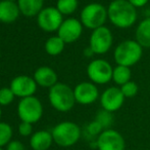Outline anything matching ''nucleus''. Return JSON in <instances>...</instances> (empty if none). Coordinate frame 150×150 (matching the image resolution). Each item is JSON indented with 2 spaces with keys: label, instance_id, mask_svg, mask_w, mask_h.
Wrapping results in <instances>:
<instances>
[{
  "label": "nucleus",
  "instance_id": "nucleus-26",
  "mask_svg": "<svg viewBox=\"0 0 150 150\" xmlns=\"http://www.w3.org/2000/svg\"><path fill=\"white\" fill-rule=\"evenodd\" d=\"M120 90H122V93L124 94V96L126 99L127 98L128 99L134 98V97L138 94L139 86L136 82L133 81V80H131V81L127 82L126 84H124V85L120 86Z\"/></svg>",
  "mask_w": 150,
  "mask_h": 150
},
{
  "label": "nucleus",
  "instance_id": "nucleus-4",
  "mask_svg": "<svg viewBox=\"0 0 150 150\" xmlns=\"http://www.w3.org/2000/svg\"><path fill=\"white\" fill-rule=\"evenodd\" d=\"M51 134L53 137V142L56 145L63 148H67L79 142L83 132L79 124L67 120L56 124L51 130Z\"/></svg>",
  "mask_w": 150,
  "mask_h": 150
},
{
  "label": "nucleus",
  "instance_id": "nucleus-32",
  "mask_svg": "<svg viewBox=\"0 0 150 150\" xmlns=\"http://www.w3.org/2000/svg\"><path fill=\"white\" fill-rule=\"evenodd\" d=\"M1 115H2V108H1V106H0V118H1Z\"/></svg>",
  "mask_w": 150,
  "mask_h": 150
},
{
  "label": "nucleus",
  "instance_id": "nucleus-15",
  "mask_svg": "<svg viewBox=\"0 0 150 150\" xmlns=\"http://www.w3.org/2000/svg\"><path fill=\"white\" fill-rule=\"evenodd\" d=\"M33 78L38 85L46 88H52L58 82L57 73L48 66H42L36 69Z\"/></svg>",
  "mask_w": 150,
  "mask_h": 150
},
{
  "label": "nucleus",
  "instance_id": "nucleus-23",
  "mask_svg": "<svg viewBox=\"0 0 150 150\" xmlns=\"http://www.w3.org/2000/svg\"><path fill=\"white\" fill-rule=\"evenodd\" d=\"M56 8L59 10L62 16H71L79 7V1L78 0H57L56 2Z\"/></svg>",
  "mask_w": 150,
  "mask_h": 150
},
{
  "label": "nucleus",
  "instance_id": "nucleus-19",
  "mask_svg": "<svg viewBox=\"0 0 150 150\" xmlns=\"http://www.w3.org/2000/svg\"><path fill=\"white\" fill-rule=\"evenodd\" d=\"M135 40L143 48H150V17L143 19L135 30Z\"/></svg>",
  "mask_w": 150,
  "mask_h": 150
},
{
  "label": "nucleus",
  "instance_id": "nucleus-17",
  "mask_svg": "<svg viewBox=\"0 0 150 150\" xmlns=\"http://www.w3.org/2000/svg\"><path fill=\"white\" fill-rule=\"evenodd\" d=\"M53 142L51 132L45 130L33 133L30 138V146L33 150H48Z\"/></svg>",
  "mask_w": 150,
  "mask_h": 150
},
{
  "label": "nucleus",
  "instance_id": "nucleus-16",
  "mask_svg": "<svg viewBox=\"0 0 150 150\" xmlns=\"http://www.w3.org/2000/svg\"><path fill=\"white\" fill-rule=\"evenodd\" d=\"M21 14V10L16 2L1 0L0 1V22L11 24L16 22Z\"/></svg>",
  "mask_w": 150,
  "mask_h": 150
},
{
  "label": "nucleus",
  "instance_id": "nucleus-10",
  "mask_svg": "<svg viewBox=\"0 0 150 150\" xmlns=\"http://www.w3.org/2000/svg\"><path fill=\"white\" fill-rule=\"evenodd\" d=\"M125 100L126 98L120 90V86H109L105 88L101 93L100 98H99L101 108L111 113H115L120 110L124 105Z\"/></svg>",
  "mask_w": 150,
  "mask_h": 150
},
{
  "label": "nucleus",
  "instance_id": "nucleus-13",
  "mask_svg": "<svg viewBox=\"0 0 150 150\" xmlns=\"http://www.w3.org/2000/svg\"><path fill=\"white\" fill-rule=\"evenodd\" d=\"M83 24L81 21L76 18H67L63 20L57 31V35L59 36L65 44L74 43L78 41L83 34Z\"/></svg>",
  "mask_w": 150,
  "mask_h": 150
},
{
  "label": "nucleus",
  "instance_id": "nucleus-31",
  "mask_svg": "<svg viewBox=\"0 0 150 150\" xmlns=\"http://www.w3.org/2000/svg\"><path fill=\"white\" fill-rule=\"evenodd\" d=\"M83 55L86 57V58H92L93 56H94V52H93V50H91V47L89 45L87 46L86 48H84V50H83Z\"/></svg>",
  "mask_w": 150,
  "mask_h": 150
},
{
  "label": "nucleus",
  "instance_id": "nucleus-18",
  "mask_svg": "<svg viewBox=\"0 0 150 150\" xmlns=\"http://www.w3.org/2000/svg\"><path fill=\"white\" fill-rule=\"evenodd\" d=\"M21 14L26 18H34L43 9L44 0H18Z\"/></svg>",
  "mask_w": 150,
  "mask_h": 150
},
{
  "label": "nucleus",
  "instance_id": "nucleus-1",
  "mask_svg": "<svg viewBox=\"0 0 150 150\" xmlns=\"http://www.w3.org/2000/svg\"><path fill=\"white\" fill-rule=\"evenodd\" d=\"M108 21L119 29H129L136 24L138 11L128 0H112L107 6Z\"/></svg>",
  "mask_w": 150,
  "mask_h": 150
},
{
  "label": "nucleus",
  "instance_id": "nucleus-5",
  "mask_svg": "<svg viewBox=\"0 0 150 150\" xmlns=\"http://www.w3.org/2000/svg\"><path fill=\"white\" fill-rule=\"evenodd\" d=\"M108 20L107 7L99 2H91L82 8L80 14V21L83 26L90 30H95L105 26Z\"/></svg>",
  "mask_w": 150,
  "mask_h": 150
},
{
  "label": "nucleus",
  "instance_id": "nucleus-3",
  "mask_svg": "<svg viewBox=\"0 0 150 150\" xmlns=\"http://www.w3.org/2000/svg\"><path fill=\"white\" fill-rule=\"evenodd\" d=\"M48 100L52 108L58 112H69L77 103L74 88L62 82H57L55 85L49 88Z\"/></svg>",
  "mask_w": 150,
  "mask_h": 150
},
{
  "label": "nucleus",
  "instance_id": "nucleus-8",
  "mask_svg": "<svg viewBox=\"0 0 150 150\" xmlns=\"http://www.w3.org/2000/svg\"><path fill=\"white\" fill-rule=\"evenodd\" d=\"M113 44V35L106 26L93 30L90 34L89 46L95 55H105L110 50Z\"/></svg>",
  "mask_w": 150,
  "mask_h": 150
},
{
  "label": "nucleus",
  "instance_id": "nucleus-25",
  "mask_svg": "<svg viewBox=\"0 0 150 150\" xmlns=\"http://www.w3.org/2000/svg\"><path fill=\"white\" fill-rule=\"evenodd\" d=\"M13 131L9 123L0 121V147H4L11 141Z\"/></svg>",
  "mask_w": 150,
  "mask_h": 150
},
{
  "label": "nucleus",
  "instance_id": "nucleus-12",
  "mask_svg": "<svg viewBox=\"0 0 150 150\" xmlns=\"http://www.w3.org/2000/svg\"><path fill=\"white\" fill-rule=\"evenodd\" d=\"M74 94H75L76 102L84 106L93 104L100 98L98 86L90 80L77 84L74 88Z\"/></svg>",
  "mask_w": 150,
  "mask_h": 150
},
{
  "label": "nucleus",
  "instance_id": "nucleus-20",
  "mask_svg": "<svg viewBox=\"0 0 150 150\" xmlns=\"http://www.w3.org/2000/svg\"><path fill=\"white\" fill-rule=\"evenodd\" d=\"M132 80V71L130 67L117 65L112 71V81L117 86H122Z\"/></svg>",
  "mask_w": 150,
  "mask_h": 150
},
{
  "label": "nucleus",
  "instance_id": "nucleus-14",
  "mask_svg": "<svg viewBox=\"0 0 150 150\" xmlns=\"http://www.w3.org/2000/svg\"><path fill=\"white\" fill-rule=\"evenodd\" d=\"M37 86L38 84L33 77L28 75H18L11 80L9 88L14 96L23 99L34 96L37 90Z\"/></svg>",
  "mask_w": 150,
  "mask_h": 150
},
{
  "label": "nucleus",
  "instance_id": "nucleus-21",
  "mask_svg": "<svg viewBox=\"0 0 150 150\" xmlns=\"http://www.w3.org/2000/svg\"><path fill=\"white\" fill-rule=\"evenodd\" d=\"M64 46H65V42L58 35H56V36L49 37L46 40L44 48H45V52L49 56L56 57L63 52Z\"/></svg>",
  "mask_w": 150,
  "mask_h": 150
},
{
  "label": "nucleus",
  "instance_id": "nucleus-7",
  "mask_svg": "<svg viewBox=\"0 0 150 150\" xmlns=\"http://www.w3.org/2000/svg\"><path fill=\"white\" fill-rule=\"evenodd\" d=\"M87 76L96 85H104L112 80L113 67L104 59H94L87 66Z\"/></svg>",
  "mask_w": 150,
  "mask_h": 150
},
{
  "label": "nucleus",
  "instance_id": "nucleus-29",
  "mask_svg": "<svg viewBox=\"0 0 150 150\" xmlns=\"http://www.w3.org/2000/svg\"><path fill=\"white\" fill-rule=\"evenodd\" d=\"M6 150H26L25 145L18 140H11L6 145Z\"/></svg>",
  "mask_w": 150,
  "mask_h": 150
},
{
  "label": "nucleus",
  "instance_id": "nucleus-2",
  "mask_svg": "<svg viewBox=\"0 0 150 150\" xmlns=\"http://www.w3.org/2000/svg\"><path fill=\"white\" fill-rule=\"evenodd\" d=\"M143 47L133 39H126L120 42L113 50V59L117 65L133 67L142 59Z\"/></svg>",
  "mask_w": 150,
  "mask_h": 150
},
{
  "label": "nucleus",
  "instance_id": "nucleus-9",
  "mask_svg": "<svg viewBox=\"0 0 150 150\" xmlns=\"http://www.w3.org/2000/svg\"><path fill=\"white\" fill-rule=\"evenodd\" d=\"M63 22V16L54 6L44 7L37 16V24L44 32L51 33L58 31Z\"/></svg>",
  "mask_w": 150,
  "mask_h": 150
},
{
  "label": "nucleus",
  "instance_id": "nucleus-28",
  "mask_svg": "<svg viewBox=\"0 0 150 150\" xmlns=\"http://www.w3.org/2000/svg\"><path fill=\"white\" fill-rule=\"evenodd\" d=\"M18 132L22 137H31L33 135V124L21 121V123L18 124Z\"/></svg>",
  "mask_w": 150,
  "mask_h": 150
},
{
  "label": "nucleus",
  "instance_id": "nucleus-22",
  "mask_svg": "<svg viewBox=\"0 0 150 150\" xmlns=\"http://www.w3.org/2000/svg\"><path fill=\"white\" fill-rule=\"evenodd\" d=\"M102 132H103V128H101V126L96 120L90 121L88 124H86L85 128H84V135H85V137L90 141V143H94L95 147H96L97 138H98L99 135Z\"/></svg>",
  "mask_w": 150,
  "mask_h": 150
},
{
  "label": "nucleus",
  "instance_id": "nucleus-6",
  "mask_svg": "<svg viewBox=\"0 0 150 150\" xmlns=\"http://www.w3.org/2000/svg\"><path fill=\"white\" fill-rule=\"evenodd\" d=\"M18 116L21 121L36 123L43 116V105L35 96L23 98L18 104Z\"/></svg>",
  "mask_w": 150,
  "mask_h": 150
},
{
  "label": "nucleus",
  "instance_id": "nucleus-27",
  "mask_svg": "<svg viewBox=\"0 0 150 150\" xmlns=\"http://www.w3.org/2000/svg\"><path fill=\"white\" fill-rule=\"evenodd\" d=\"M14 94L10 88H0V106H8L14 100Z\"/></svg>",
  "mask_w": 150,
  "mask_h": 150
},
{
  "label": "nucleus",
  "instance_id": "nucleus-30",
  "mask_svg": "<svg viewBox=\"0 0 150 150\" xmlns=\"http://www.w3.org/2000/svg\"><path fill=\"white\" fill-rule=\"evenodd\" d=\"M131 4H132L134 7L136 8H141V7H144L148 4L149 0H128Z\"/></svg>",
  "mask_w": 150,
  "mask_h": 150
},
{
  "label": "nucleus",
  "instance_id": "nucleus-35",
  "mask_svg": "<svg viewBox=\"0 0 150 150\" xmlns=\"http://www.w3.org/2000/svg\"><path fill=\"white\" fill-rule=\"evenodd\" d=\"M0 1H1V0H0Z\"/></svg>",
  "mask_w": 150,
  "mask_h": 150
},
{
  "label": "nucleus",
  "instance_id": "nucleus-11",
  "mask_svg": "<svg viewBox=\"0 0 150 150\" xmlns=\"http://www.w3.org/2000/svg\"><path fill=\"white\" fill-rule=\"evenodd\" d=\"M96 148L98 150H125L126 141L120 132L108 128L103 131L97 138Z\"/></svg>",
  "mask_w": 150,
  "mask_h": 150
},
{
  "label": "nucleus",
  "instance_id": "nucleus-33",
  "mask_svg": "<svg viewBox=\"0 0 150 150\" xmlns=\"http://www.w3.org/2000/svg\"><path fill=\"white\" fill-rule=\"evenodd\" d=\"M7 1H12V2H16V1H18V0H7Z\"/></svg>",
  "mask_w": 150,
  "mask_h": 150
},
{
  "label": "nucleus",
  "instance_id": "nucleus-34",
  "mask_svg": "<svg viewBox=\"0 0 150 150\" xmlns=\"http://www.w3.org/2000/svg\"><path fill=\"white\" fill-rule=\"evenodd\" d=\"M0 150H3V148H1V147H0Z\"/></svg>",
  "mask_w": 150,
  "mask_h": 150
},
{
  "label": "nucleus",
  "instance_id": "nucleus-24",
  "mask_svg": "<svg viewBox=\"0 0 150 150\" xmlns=\"http://www.w3.org/2000/svg\"><path fill=\"white\" fill-rule=\"evenodd\" d=\"M94 120H96L101 126V128H103V131H104V130L111 128L113 121H115V117H113V113L104 110V109H101V110H99L96 113Z\"/></svg>",
  "mask_w": 150,
  "mask_h": 150
}]
</instances>
